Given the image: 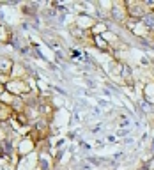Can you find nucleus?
Listing matches in <instances>:
<instances>
[{
    "label": "nucleus",
    "instance_id": "f257e3e1",
    "mask_svg": "<svg viewBox=\"0 0 154 170\" xmlns=\"http://www.w3.org/2000/svg\"><path fill=\"white\" fill-rule=\"evenodd\" d=\"M144 21H145V23H147V25H149V27H154V16H145V18H144Z\"/></svg>",
    "mask_w": 154,
    "mask_h": 170
}]
</instances>
